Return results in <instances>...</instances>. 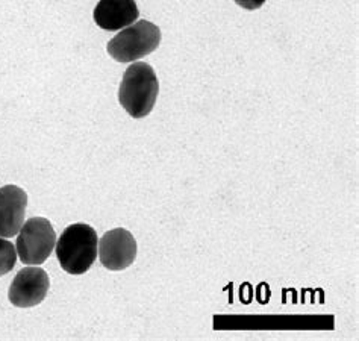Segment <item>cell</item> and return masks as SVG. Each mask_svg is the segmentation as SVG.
<instances>
[{"instance_id":"cell-1","label":"cell","mask_w":359,"mask_h":341,"mask_svg":"<svg viewBox=\"0 0 359 341\" xmlns=\"http://www.w3.org/2000/svg\"><path fill=\"white\" fill-rule=\"evenodd\" d=\"M158 93L159 82L152 65L134 62L123 74L118 88V100L130 117L143 119L152 112Z\"/></svg>"},{"instance_id":"cell-2","label":"cell","mask_w":359,"mask_h":341,"mask_svg":"<svg viewBox=\"0 0 359 341\" xmlns=\"http://www.w3.org/2000/svg\"><path fill=\"white\" fill-rule=\"evenodd\" d=\"M97 232L90 225L74 223L65 227L60 240H56V257L70 274L87 273L97 258Z\"/></svg>"},{"instance_id":"cell-3","label":"cell","mask_w":359,"mask_h":341,"mask_svg":"<svg viewBox=\"0 0 359 341\" xmlns=\"http://www.w3.org/2000/svg\"><path fill=\"white\" fill-rule=\"evenodd\" d=\"M161 31L156 25L140 20L125 27L108 43V53L117 62H135L158 49Z\"/></svg>"},{"instance_id":"cell-4","label":"cell","mask_w":359,"mask_h":341,"mask_svg":"<svg viewBox=\"0 0 359 341\" xmlns=\"http://www.w3.org/2000/svg\"><path fill=\"white\" fill-rule=\"evenodd\" d=\"M56 244V232L44 217H32L23 223L17 236V255L26 265H41L50 257Z\"/></svg>"},{"instance_id":"cell-5","label":"cell","mask_w":359,"mask_h":341,"mask_svg":"<svg viewBox=\"0 0 359 341\" xmlns=\"http://www.w3.org/2000/svg\"><path fill=\"white\" fill-rule=\"evenodd\" d=\"M49 274L39 267L22 269L9 287L8 297L14 307L32 308L40 305L49 293Z\"/></svg>"},{"instance_id":"cell-6","label":"cell","mask_w":359,"mask_h":341,"mask_svg":"<svg viewBox=\"0 0 359 341\" xmlns=\"http://www.w3.org/2000/svg\"><path fill=\"white\" fill-rule=\"evenodd\" d=\"M137 258V241L128 229L108 231L99 241V260L108 270H125Z\"/></svg>"},{"instance_id":"cell-7","label":"cell","mask_w":359,"mask_h":341,"mask_svg":"<svg viewBox=\"0 0 359 341\" xmlns=\"http://www.w3.org/2000/svg\"><path fill=\"white\" fill-rule=\"evenodd\" d=\"M27 206V194L17 185L0 188V236L11 239L22 229Z\"/></svg>"},{"instance_id":"cell-8","label":"cell","mask_w":359,"mask_h":341,"mask_svg":"<svg viewBox=\"0 0 359 341\" xmlns=\"http://www.w3.org/2000/svg\"><path fill=\"white\" fill-rule=\"evenodd\" d=\"M94 22L103 31H121L140 17L135 0H99L94 8Z\"/></svg>"},{"instance_id":"cell-9","label":"cell","mask_w":359,"mask_h":341,"mask_svg":"<svg viewBox=\"0 0 359 341\" xmlns=\"http://www.w3.org/2000/svg\"><path fill=\"white\" fill-rule=\"evenodd\" d=\"M17 262V252L13 243L0 236V276H5L6 273L14 269Z\"/></svg>"},{"instance_id":"cell-10","label":"cell","mask_w":359,"mask_h":341,"mask_svg":"<svg viewBox=\"0 0 359 341\" xmlns=\"http://www.w3.org/2000/svg\"><path fill=\"white\" fill-rule=\"evenodd\" d=\"M233 2L244 9L255 11V9H259L264 4L267 2V0H233Z\"/></svg>"}]
</instances>
